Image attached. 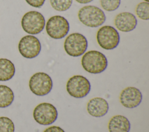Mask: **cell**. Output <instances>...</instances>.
<instances>
[{"label": "cell", "instance_id": "1", "mask_svg": "<svg viewBox=\"0 0 149 132\" xmlns=\"http://www.w3.org/2000/svg\"><path fill=\"white\" fill-rule=\"evenodd\" d=\"M81 65L87 72L97 74L105 70L108 65V61L105 56L101 52L90 50L83 56Z\"/></svg>", "mask_w": 149, "mask_h": 132}, {"label": "cell", "instance_id": "2", "mask_svg": "<svg viewBox=\"0 0 149 132\" xmlns=\"http://www.w3.org/2000/svg\"><path fill=\"white\" fill-rule=\"evenodd\" d=\"M78 18L82 24L91 28L101 26L106 20L102 10L93 5L82 7L78 12Z\"/></svg>", "mask_w": 149, "mask_h": 132}, {"label": "cell", "instance_id": "3", "mask_svg": "<svg viewBox=\"0 0 149 132\" xmlns=\"http://www.w3.org/2000/svg\"><path fill=\"white\" fill-rule=\"evenodd\" d=\"M45 21L43 15L37 11H30L26 13L21 21L23 30L32 35L40 33L45 27Z\"/></svg>", "mask_w": 149, "mask_h": 132}, {"label": "cell", "instance_id": "4", "mask_svg": "<svg viewBox=\"0 0 149 132\" xmlns=\"http://www.w3.org/2000/svg\"><path fill=\"white\" fill-rule=\"evenodd\" d=\"M88 42L86 37L79 33H72L68 35L64 42V49L66 53L72 57H79L87 50Z\"/></svg>", "mask_w": 149, "mask_h": 132}, {"label": "cell", "instance_id": "5", "mask_svg": "<svg viewBox=\"0 0 149 132\" xmlns=\"http://www.w3.org/2000/svg\"><path fill=\"white\" fill-rule=\"evenodd\" d=\"M96 38L100 46L105 50L116 48L120 41L118 31L110 25H104L101 27L97 32Z\"/></svg>", "mask_w": 149, "mask_h": 132}, {"label": "cell", "instance_id": "6", "mask_svg": "<svg viewBox=\"0 0 149 132\" xmlns=\"http://www.w3.org/2000/svg\"><path fill=\"white\" fill-rule=\"evenodd\" d=\"M52 80L49 75L39 72L33 75L29 80V88L35 95L43 96L48 94L52 88Z\"/></svg>", "mask_w": 149, "mask_h": 132}, {"label": "cell", "instance_id": "7", "mask_svg": "<svg viewBox=\"0 0 149 132\" xmlns=\"http://www.w3.org/2000/svg\"><path fill=\"white\" fill-rule=\"evenodd\" d=\"M69 24L63 16L56 15L50 17L46 24V32L52 38L59 39L64 38L69 32Z\"/></svg>", "mask_w": 149, "mask_h": 132}, {"label": "cell", "instance_id": "8", "mask_svg": "<svg viewBox=\"0 0 149 132\" xmlns=\"http://www.w3.org/2000/svg\"><path fill=\"white\" fill-rule=\"evenodd\" d=\"M33 118L41 125H49L54 123L58 118L56 108L52 104L42 102L37 105L33 111Z\"/></svg>", "mask_w": 149, "mask_h": 132}, {"label": "cell", "instance_id": "9", "mask_svg": "<svg viewBox=\"0 0 149 132\" xmlns=\"http://www.w3.org/2000/svg\"><path fill=\"white\" fill-rule=\"evenodd\" d=\"M91 89L88 80L82 75H74L68 80L66 90L73 97L81 98L86 97Z\"/></svg>", "mask_w": 149, "mask_h": 132}, {"label": "cell", "instance_id": "10", "mask_svg": "<svg viewBox=\"0 0 149 132\" xmlns=\"http://www.w3.org/2000/svg\"><path fill=\"white\" fill-rule=\"evenodd\" d=\"M18 49L23 57L26 58H33L40 53L41 46L37 37L28 35L21 38L19 42Z\"/></svg>", "mask_w": 149, "mask_h": 132}, {"label": "cell", "instance_id": "11", "mask_svg": "<svg viewBox=\"0 0 149 132\" xmlns=\"http://www.w3.org/2000/svg\"><path fill=\"white\" fill-rule=\"evenodd\" d=\"M119 100L123 107L127 108H134L139 106L141 103L142 94L135 87H127L120 93Z\"/></svg>", "mask_w": 149, "mask_h": 132}, {"label": "cell", "instance_id": "12", "mask_svg": "<svg viewBox=\"0 0 149 132\" xmlns=\"http://www.w3.org/2000/svg\"><path fill=\"white\" fill-rule=\"evenodd\" d=\"M116 28L125 32L133 31L136 27L137 20L136 16L130 12H122L116 15L114 20Z\"/></svg>", "mask_w": 149, "mask_h": 132}, {"label": "cell", "instance_id": "13", "mask_svg": "<svg viewBox=\"0 0 149 132\" xmlns=\"http://www.w3.org/2000/svg\"><path fill=\"white\" fill-rule=\"evenodd\" d=\"M109 109L108 102L103 98L95 97L88 102L87 110L92 116L100 118L105 115Z\"/></svg>", "mask_w": 149, "mask_h": 132}, {"label": "cell", "instance_id": "14", "mask_svg": "<svg viewBox=\"0 0 149 132\" xmlns=\"http://www.w3.org/2000/svg\"><path fill=\"white\" fill-rule=\"evenodd\" d=\"M108 127L109 132H129L130 123L126 117L115 115L109 120Z\"/></svg>", "mask_w": 149, "mask_h": 132}, {"label": "cell", "instance_id": "15", "mask_svg": "<svg viewBox=\"0 0 149 132\" xmlns=\"http://www.w3.org/2000/svg\"><path fill=\"white\" fill-rule=\"evenodd\" d=\"M15 67L13 63L7 58H0V81H7L13 78Z\"/></svg>", "mask_w": 149, "mask_h": 132}, {"label": "cell", "instance_id": "16", "mask_svg": "<svg viewBox=\"0 0 149 132\" xmlns=\"http://www.w3.org/2000/svg\"><path fill=\"white\" fill-rule=\"evenodd\" d=\"M14 100V94L12 89L7 86L0 85V108L9 106Z\"/></svg>", "mask_w": 149, "mask_h": 132}, {"label": "cell", "instance_id": "17", "mask_svg": "<svg viewBox=\"0 0 149 132\" xmlns=\"http://www.w3.org/2000/svg\"><path fill=\"white\" fill-rule=\"evenodd\" d=\"M136 13L138 17L141 20H148L149 19V3L141 2L136 8Z\"/></svg>", "mask_w": 149, "mask_h": 132}, {"label": "cell", "instance_id": "18", "mask_svg": "<svg viewBox=\"0 0 149 132\" xmlns=\"http://www.w3.org/2000/svg\"><path fill=\"white\" fill-rule=\"evenodd\" d=\"M51 6L59 12H63L69 9L73 0H49Z\"/></svg>", "mask_w": 149, "mask_h": 132}, {"label": "cell", "instance_id": "19", "mask_svg": "<svg viewBox=\"0 0 149 132\" xmlns=\"http://www.w3.org/2000/svg\"><path fill=\"white\" fill-rule=\"evenodd\" d=\"M15 125L8 117H0V132H14Z\"/></svg>", "mask_w": 149, "mask_h": 132}, {"label": "cell", "instance_id": "20", "mask_svg": "<svg viewBox=\"0 0 149 132\" xmlns=\"http://www.w3.org/2000/svg\"><path fill=\"white\" fill-rule=\"evenodd\" d=\"M100 3L102 9L108 12H112L119 8L120 0H100Z\"/></svg>", "mask_w": 149, "mask_h": 132}, {"label": "cell", "instance_id": "21", "mask_svg": "<svg viewBox=\"0 0 149 132\" xmlns=\"http://www.w3.org/2000/svg\"><path fill=\"white\" fill-rule=\"evenodd\" d=\"M30 6L34 8H41L44 3L45 0H25Z\"/></svg>", "mask_w": 149, "mask_h": 132}, {"label": "cell", "instance_id": "22", "mask_svg": "<svg viewBox=\"0 0 149 132\" xmlns=\"http://www.w3.org/2000/svg\"><path fill=\"white\" fill-rule=\"evenodd\" d=\"M43 132H65V131L59 126H52L47 128Z\"/></svg>", "mask_w": 149, "mask_h": 132}, {"label": "cell", "instance_id": "23", "mask_svg": "<svg viewBox=\"0 0 149 132\" xmlns=\"http://www.w3.org/2000/svg\"><path fill=\"white\" fill-rule=\"evenodd\" d=\"M77 2L81 4H85V3H88L93 1V0H75Z\"/></svg>", "mask_w": 149, "mask_h": 132}, {"label": "cell", "instance_id": "24", "mask_svg": "<svg viewBox=\"0 0 149 132\" xmlns=\"http://www.w3.org/2000/svg\"><path fill=\"white\" fill-rule=\"evenodd\" d=\"M145 2H149V0H144Z\"/></svg>", "mask_w": 149, "mask_h": 132}]
</instances>
